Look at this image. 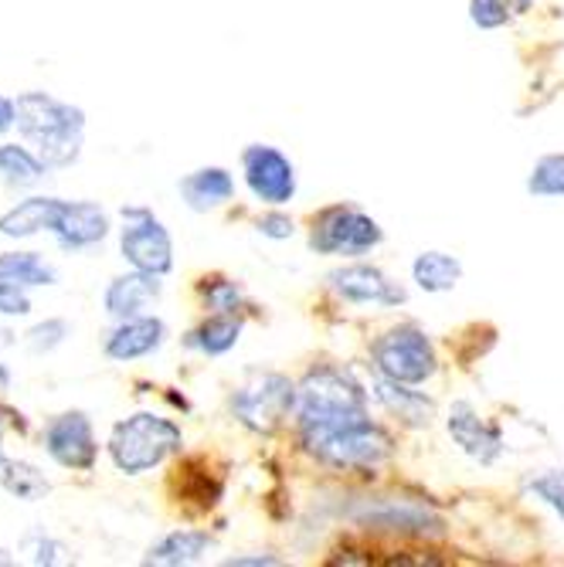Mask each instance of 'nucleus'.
Instances as JSON below:
<instances>
[{
  "mask_svg": "<svg viewBox=\"0 0 564 567\" xmlns=\"http://www.w3.org/2000/svg\"><path fill=\"white\" fill-rule=\"evenodd\" d=\"M181 449H184L181 425L157 415V411H136L130 419H120L106 442L113 466L126 476H143L164 466Z\"/></svg>",
  "mask_w": 564,
  "mask_h": 567,
  "instance_id": "obj_3",
  "label": "nucleus"
},
{
  "mask_svg": "<svg viewBox=\"0 0 564 567\" xmlns=\"http://www.w3.org/2000/svg\"><path fill=\"white\" fill-rule=\"evenodd\" d=\"M255 228H259V235H266V238H273V241H286V238H293V231H296L293 218L283 215L279 208H273L269 215H263Z\"/></svg>",
  "mask_w": 564,
  "mask_h": 567,
  "instance_id": "obj_32",
  "label": "nucleus"
},
{
  "mask_svg": "<svg viewBox=\"0 0 564 567\" xmlns=\"http://www.w3.org/2000/svg\"><path fill=\"white\" fill-rule=\"evenodd\" d=\"M177 190H181V197L191 212L208 215L235 197V177L225 167H201V171L181 177Z\"/></svg>",
  "mask_w": 564,
  "mask_h": 567,
  "instance_id": "obj_19",
  "label": "nucleus"
},
{
  "mask_svg": "<svg viewBox=\"0 0 564 567\" xmlns=\"http://www.w3.org/2000/svg\"><path fill=\"white\" fill-rule=\"evenodd\" d=\"M527 194L564 197V153H544L527 174Z\"/></svg>",
  "mask_w": 564,
  "mask_h": 567,
  "instance_id": "obj_28",
  "label": "nucleus"
},
{
  "mask_svg": "<svg viewBox=\"0 0 564 567\" xmlns=\"http://www.w3.org/2000/svg\"><path fill=\"white\" fill-rule=\"evenodd\" d=\"M11 560H14V557H8V550L0 547V564H11Z\"/></svg>",
  "mask_w": 564,
  "mask_h": 567,
  "instance_id": "obj_38",
  "label": "nucleus"
},
{
  "mask_svg": "<svg viewBox=\"0 0 564 567\" xmlns=\"http://www.w3.org/2000/svg\"><path fill=\"white\" fill-rule=\"evenodd\" d=\"M381 241H384V228L350 200L317 212L310 228V248L317 255H340V259H361V255L375 251Z\"/></svg>",
  "mask_w": 564,
  "mask_h": 567,
  "instance_id": "obj_6",
  "label": "nucleus"
},
{
  "mask_svg": "<svg viewBox=\"0 0 564 567\" xmlns=\"http://www.w3.org/2000/svg\"><path fill=\"white\" fill-rule=\"evenodd\" d=\"M0 486L24 503H38L51 493L48 476L24 458H0Z\"/></svg>",
  "mask_w": 564,
  "mask_h": 567,
  "instance_id": "obj_24",
  "label": "nucleus"
},
{
  "mask_svg": "<svg viewBox=\"0 0 564 567\" xmlns=\"http://www.w3.org/2000/svg\"><path fill=\"white\" fill-rule=\"evenodd\" d=\"M524 489L534 496V499H541V503H547L557 517L564 520V470H547V473H541V476H531L527 483H524Z\"/></svg>",
  "mask_w": 564,
  "mask_h": 567,
  "instance_id": "obj_29",
  "label": "nucleus"
},
{
  "mask_svg": "<svg viewBox=\"0 0 564 567\" xmlns=\"http://www.w3.org/2000/svg\"><path fill=\"white\" fill-rule=\"evenodd\" d=\"M197 292H201V302L204 309H212V313H238L248 306L242 286L235 279H225V276H208L197 282Z\"/></svg>",
  "mask_w": 564,
  "mask_h": 567,
  "instance_id": "obj_27",
  "label": "nucleus"
},
{
  "mask_svg": "<svg viewBox=\"0 0 564 567\" xmlns=\"http://www.w3.org/2000/svg\"><path fill=\"white\" fill-rule=\"evenodd\" d=\"M215 547V537L208 530H171L167 537H161L146 554L143 564L146 567H187L197 564L204 554Z\"/></svg>",
  "mask_w": 564,
  "mask_h": 567,
  "instance_id": "obj_20",
  "label": "nucleus"
},
{
  "mask_svg": "<svg viewBox=\"0 0 564 567\" xmlns=\"http://www.w3.org/2000/svg\"><path fill=\"white\" fill-rule=\"evenodd\" d=\"M164 276H153V272H126V276H116L106 292H102V306H106V313L120 323V320H130V317H143L146 309L161 299L164 292Z\"/></svg>",
  "mask_w": 564,
  "mask_h": 567,
  "instance_id": "obj_16",
  "label": "nucleus"
},
{
  "mask_svg": "<svg viewBox=\"0 0 564 567\" xmlns=\"http://www.w3.org/2000/svg\"><path fill=\"white\" fill-rule=\"evenodd\" d=\"M296 429L302 452L340 473H371L384 466L394 452L391 435L378 422H371V411H350V415L306 422Z\"/></svg>",
  "mask_w": 564,
  "mask_h": 567,
  "instance_id": "obj_1",
  "label": "nucleus"
},
{
  "mask_svg": "<svg viewBox=\"0 0 564 567\" xmlns=\"http://www.w3.org/2000/svg\"><path fill=\"white\" fill-rule=\"evenodd\" d=\"M14 123H18V99L0 95V133L14 130Z\"/></svg>",
  "mask_w": 564,
  "mask_h": 567,
  "instance_id": "obj_36",
  "label": "nucleus"
},
{
  "mask_svg": "<svg viewBox=\"0 0 564 567\" xmlns=\"http://www.w3.org/2000/svg\"><path fill=\"white\" fill-rule=\"evenodd\" d=\"M62 208H65L62 197H44V194L24 197L11 212L0 215V238L21 241V238H34L41 231H55Z\"/></svg>",
  "mask_w": 564,
  "mask_h": 567,
  "instance_id": "obj_17",
  "label": "nucleus"
},
{
  "mask_svg": "<svg viewBox=\"0 0 564 567\" xmlns=\"http://www.w3.org/2000/svg\"><path fill=\"white\" fill-rule=\"evenodd\" d=\"M412 279L422 292H449L459 286V279H463V262L455 259V255L449 251H422L416 255V262H412Z\"/></svg>",
  "mask_w": 564,
  "mask_h": 567,
  "instance_id": "obj_21",
  "label": "nucleus"
},
{
  "mask_svg": "<svg viewBox=\"0 0 564 567\" xmlns=\"http://www.w3.org/2000/svg\"><path fill=\"white\" fill-rule=\"evenodd\" d=\"M350 411H368V391L353 378V371L317 364L302 378L299 398H296V425L350 415Z\"/></svg>",
  "mask_w": 564,
  "mask_h": 567,
  "instance_id": "obj_4",
  "label": "nucleus"
},
{
  "mask_svg": "<svg viewBox=\"0 0 564 567\" xmlns=\"http://www.w3.org/2000/svg\"><path fill=\"white\" fill-rule=\"evenodd\" d=\"M167 340V323L161 317H130V320H120L116 330L106 337L102 343V353L116 364H133V360H143L150 357L153 350H161Z\"/></svg>",
  "mask_w": 564,
  "mask_h": 567,
  "instance_id": "obj_15",
  "label": "nucleus"
},
{
  "mask_svg": "<svg viewBox=\"0 0 564 567\" xmlns=\"http://www.w3.org/2000/svg\"><path fill=\"white\" fill-rule=\"evenodd\" d=\"M375 374L401 381V384H425L439 371V353L429 340V333L416 323H401L388 333H381L371 343Z\"/></svg>",
  "mask_w": 564,
  "mask_h": 567,
  "instance_id": "obj_5",
  "label": "nucleus"
},
{
  "mask_svg": "<svg viewBox=\"0 0 564 567\" xmlns=\"http://www.w3.org/2000/svg\"><path fill=\"white\" fill-rule=\"evenodd\" d=\"M238 337H242V317L238 313H212L201 327H194L184 337V343L204 357H222L238 343Z\"/></svg>",
  "mask_w": 564,
  "mask_h": 567,
  "instance_id": "obj_22",
  "label": "nucleus"
},
{
  "mask_svg": "<svg viewBox=\"0 0 564 567\" xmlns=\"http://www.w3.org/2000/svg\"><path fill=\"white\" fill-rule=\"evenodd\" d=\"M55 241L62 251H85L110 238V215L99 200H65L55 225Z\"/></svg>",
  "mask_w": 564,
  "mask_h": 567,
  "instance_id": "obj_14",
  "label": "nucleus"
},
{
  "mask_svg": "<svg viewBox=\"0 0 564 567\" xmlns=\"http://www.w3.org/2000/svg\"><path fill=\"white\" fill-rule=\"evenodd\" d=\"M445 429H449L452 442L463 449L473 462H480V466H493V462L503 455V432H500V425L486 422L470 401H455L449 408Z\"/></svg>",
  "mask_w": 564,
  "mask_h": 567,
  "instance_id": "obj_13",
  "label": "nucleus"
},
{
  "mask_svg": "<svg viewBox=\"0 0 564 567\" xmlns=\"http://www.w3.org/2000/svg\"><path fill=\"white\" fill-rule=\"evenodd\" d=\"M242 174L245 187L266 208H283L296 197V167L283 150L269 143H252L242 150Z\"/></svg>",
  "mask_w": 564,
  "mask_h": 567,
  "instance_id": "obj_11",
  "label": "nucleus"
},
{
  "mask_svg": "<svg viewBox=\"0 0 564 567\" xmlns=\"http://www.w3.org/2000/svg\"><path fill=\"white\" fill-rule=\"evenodd\" d=\"M225 564H228V567H276V564H283V560L273 557V554H248V557H228Z\"/></svg>",
  "mask_w": 564,
  "mask_h": 567,
  "instance_id": "obj_35",
  "label": "nucleus"
},
{
  "mask_svg": "<svg viewBox=\"0 0 564 567\" xmlns=\"http://www.w3.org/2000/svg\"><path fill=\"white\" fill-rule=\"evenodd\" d=\"M18 133L48 164V171H65L79 164L85 146V110L72 106L51 92L18 95Z\"/></svg>",
  "mask_w": 564,
  "mask_h": 567,
  "instance_id": "obj_2",
  "label": "nucleus"
},
{
  "mask_svg": "<svg viewBox=\"0 0 564 567\" xmlns=\"http://www.w3.org/2000/svg\"><path fill=\"white\" fill-rule=\"evenodd\" d=\"M375 398L408 429H425L435 419V401L425 391H416V384H401L375 374Z\"/></svg>",
  "mask_w": 564,
  "mask_h": 567,
  "instance_id": "obj_18",
  "label": "nucleus"
},
{
  "mask_svg": "<svg viewBox=\"0 0 564 567\" xmlns=\"http://www.w3.org/2000/svg\"><path fill=\"white\" fill-rule=\"evenodd\" d=\"M48 177V164L38 157L31 146L21 143H0V184L14 190L34 187Z\"/></svg>",
  "mask_w": 564,
  "mask_h": 567,
  "instance_id": "obj_23",
  "label": "nucleus"
},
{
  "mask_svg": "<svg viewBox=\"0 0 564 567\" xmlns=\"http://www.w3.org/2000/svg\"><path fill=\"white\" fill-rule=\"evenodd\" d=\"M299 388L286 374H259L232 394V415L252 435H276L296 411Z\"/></svg>",
  "mask_w": 564,
  "mask_h": 567,
  "instance_id": "obj_7",
  "label": "nucleus"
},
{
  "mask_svg": "<svg viewBox=\"0 0 564 567\" xmlns=\"http://www.w3.org/2000/svg\"><path fill=\"white\" fill-rule=\"evenodd\" d=\"M62 554H65V547L59 540H51V537H34L31 540V564H44V567L62 564L65 560Z\"/></svg>",
  "mask_w": 564,
  "mask_h": 567,
  "instance_id": "obj_33",
  "label": "nucleus"
},
{
  "mask_svg": "<svg viewBox=\"0 0 564 567\" xmlns=\"http://www.w3.org/2000/svg\"><path fill=\"white\" fill-rule=\"evenodd\" d=\"M69 333H72V327L65 320H44V323H38V327H31L24 333V343H28L31 353H51V350H59L69 340Z\"/></svg>",
  "mask_w": 564,
  "mask_h": 567,
  "instance_id": "obj_30",
  "label": "nucleus"
},
{
  "mask_svg": "<svg viewBox=\"0 0 564 567\" xmlns=\"http://www.w3.org/2000/svg\"><path fill=\"white\" fill-rule=\"evenodd\" d=\"M330 289L353 306H401L408 299V292L391 282L378 266H365V262H353L343 269H334L330 276Z\"/></svg>",
  "mask_w": 564,
  "mask_h": 567,
  "instance_id": "obj_12",
  "label": "nucleus"
},
{
  "mask_svg": "<svg viewBox=\"0 0 564 567\" xmlns=\"http://www.w3.org/2000/svg\"><path fill=\"white\" fill-rule=\"evenodd\" d=\"M123 221L126 228L120 231V251L123 259L153 276H171L174 269V238L164 228V221L150 208H136V204H123Z\"/></svg>",
  "mask_w": 564,
  "mask_h": 567,
  "instance_id": "obj_9",
  "label": "nucleus"
},
{
  "mask_svg": "<svg viewBox=\"0 0 564 567\" xmlns=\"http://www.w3.org/2000/svg\"><path fill=\"white\" fill-rule=\"evenodd\" d=\"M347 520H353L365 530H381V534H398V537H442L445 534V520L432 506L412 503V499H391V496L357 499L347 509Z\"/></svg>",
  "mask_w": 564,
  "mask_h": 567,
  "instance_id": "obj_8",
  "label": "nucleus"
},
{
  "mask_svg": "<svg viewBox=\"0 0 564 567\" xmlns=\"http://www.w3.org/2000/svg\"><path fill=\"white\" fill-rule=\"evenodd\" d=\"M28 313H31L28 286L0 279V317H28Z\"/></svg>",
  "mask_w": 564,
  "mask_h": 567,
  "instance_id": "obj_31",
  "label": "nucleus"
},
{
  "mask_svg": "<svg viewBox=\"0 0 564 567\" xmlns=\"http://www.w3.org/2000/svg\"><path fill=\"white\" fill-rule=\"evenodd\" d=\"M0 279L38 289V286H55L59 272L51 269L38 251H4L0 255Z\"/></svg>",
  "mask_w": 564,
  "mask_h": 567,
  "instance_id": "obj_25",
  "label": "nucleus"
},
{
  "mask_svg": "<svg viewBox=\"0 0 564 567\" xmlns=\"http://www.w3.org/2000/svg\"><path fill=\"white\" fill-rule=\"evenodd\" d=\"M0 425H8L18 435H28V419L21 415L18 408H11V404H0Z\"/></svg>",
  "mask_w": 564,
  "mask_h": 567,
  "instance_id": "obj_34",
  "label": "nucleus"
},
{
  "mask_svg": "<svg viewBox=\"0 0 564 567\" xmlns=\"http://www.w3.org/2000/svg\"><path fill=\"white\" fill-rule=\"evenodd\" d=\"M534 0H470V21L480 31H496L506 28L514 18L527 14Z\"/></svg>",
  "mask_w": 564,
  "mask_h": 567,
  "instance_id": "obj_26",
  "label": "nucleus"
},
{
  "mask_svg": "<svg viewBox=\"0 0 564 567\" xmlns=\"http://www.w3.org/2000/svg\"><path fill=\"white\" fill-rule=\"evenodd\" d=\"M41 449L48 452V458L55 462V466L72 470V473H92L99 462V442H95L92 419L79 408L62 411V415H55L44 425Z\"/></svg>",
  "mask_w": 564,
  "mask_h": 567,
  "instance_id": "obj_10",
  "label": "nucleus"
},
{
  "mask_svg": "<svg viewBox=\"0 0 564 567\" xmlns=\"http://www.w3.org/2000/svg\"><path fill=\"white\" fill-rule=\"evenodd\" d=\"M8 388H11V371L4 360H0V391H8Z\"/></svg>",
  "mask_w": 564,
  "mask_h": 567,
  "instance_id": "obj_37",
  "label": "nucleus"
}]
</instances>
